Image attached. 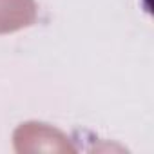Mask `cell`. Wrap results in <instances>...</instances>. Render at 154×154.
Returning <instances> with one entry per match:
<instances>
[{"label":"cell","mask_w":154,"mask_h":154,"mask_svg":"<svg viewBox=\"0 0 154 154\" xmlns=\"http://www.w3.org/2000/svg\"><path fill=\"white\" fill-rule=\"evenodd\" d=\"M13 140L17 152H74L69 138L47 123H22L15 131Z\"/></svg>","instance_id":"obj_1"},{"label":"cell","mask_w":154,"mask_h":154,"mask_svg":"<svg viewBox=\"0 0 154 154\" xmlns=\"http://www.w3.org/2000/svg\"><path fill=\"white\" fill-rule=\"evenodd\" d=\"M36 15L38 6L35 0H0V35L31 26Z\"/></svg>","instance_id":"obj_2"}]
</instances>
